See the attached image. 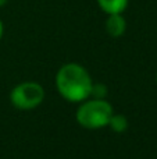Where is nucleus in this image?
I'll use <instances>...</instances> for the list:
<instances>
[{
	"instance_id": "nucleus-1",
	"label": "nucleus",
	"mask_w": 157,
	"mask_h": 159,
	"mask_svg": "<svg viewBox=\"0 0 157 159\" xmlns=\"http://www.w3.org/2000/svg\"><path fill=\"white\" fill-rule=\"evenodd\" d=\"M92 78L82 66L68 63L58 70L56 87L60 95L70 102H82L91 96Z\"/></svg>"
},
{
	"instance_id": "nucleus-2",
	"label": "nucleus",
	"mask_w": 157,
	"mask_h": 159,
	"mask_svg": "<svg viewBox=\"0 0 157 159\" xmlns=\"http://www.w3.org/2000/svg\"><path fill=\"white\" fill-rule=\"evenodd\" d=\"M113 107L104 99H92L81 105L77 110V121L85 129L96 130L108 126Z\"/></svg>"
},
{
	"instance_id": "nucleus-3",
	"label": "nucleus",
	"mask_w": 157,
	"mask_h": 159,
	"mask_svg": "<svg viewBox=\"0 0 157 159\" xmlns=\"http://www.w3.org/2000/svg\"><path fill=\"white\" fill-rule=\"evenodd\" d=\"M45 99V91L40 84L27 81L18 84L10 93V101L17 109L31 110L38 107Z\"/></svg>"
},
{
	"instance_id": "nucleus-4",
	"label": "nucleus",
	"mask_w": 157,
	"mask_h": 159,
	"mask_svg": "<svg viewBox=\"0 0 157 159\" xmlns=\"http://www.w3.org/2000/svg\"><path fill=\"white\" fill-rule=\"evenodd\" d=\"M106 30H107L108 35L114 36V38H118L127 30V22L125 18L121 16V13L117 14H108V18L106 21Z\"/></svg>"
},
{
	"instance_id": "nucleus-5",
	"label": "nucleus",
	"mask_w": 157,
	"mask_h": 159,
	"mask_svg": "<svg viewBox=\"0 0 157 159\" xmlns=\"http://www.w3.org/2000/svg\"><path fill=\"white\" fill-rule=\"evenodd\" d=\"M100 8L107 14H117L122 13L127 8L128 0H97Z\"/></svg>"
},
{
	"instance_id": "nucleus-6",
	"label": "nucleus",
	"mask_w": 157,
	"mask_h": 159,
	"mask_svg": "<svg viewBox=\"0 0 157 159\" xmlns=\"http://www.w3.org/2000/svg\"><path fill=\"white\" fill-rule=\"evenodd\" d=\"M108 126L116 133H124L128 129V120L124 115H114L113 113L110 121H108Z\"/></svg>"
},
{
	"instance_id": "nucleus-7",
	"label": "nucleus",
	"mask_w": 157,
	"mask_h": 159,
	"mask_svg": "<svg viewBox=\"0 0 157 159\" xmlns=\"http://www.w3.org/2000/svg\"><path fill=\"white\" fill-rule=\"evenodd\" d=\"M107 95V87L104 84H92L91 89V96H93L95 99H104Z\"/></svg>"
},
{
	"instance_id": "nucleus-8",
	"label": "nucleus",
	"mask_w": 157,
	"mask_h": 159,
	"mask_svg": "<svg viewBox=\"0 0 157 159\" xmlns=\"http://www.w3.org/2000/svg\"><path fill=\"white\" fill-rule=\"evenodd\" d=\"M2 36H3V22L0 20V39H2Z\"/></svg>"
},
{
	"instance_id": "nucleus-9",
	"label": "nucleus",
	"mask_w": 157,
	"mask_h": 159,
	"mask_svg": "<svg viewBox=\"0 0 157 159\" xmlns=\"http://www.w3.org/2000/svg\"><path fill=\"white\" fill-rule=\"evenodd\" d=\"M6 2H7V0H0V7H2V6H4Z\"/></svg>"
}]
</instances>
